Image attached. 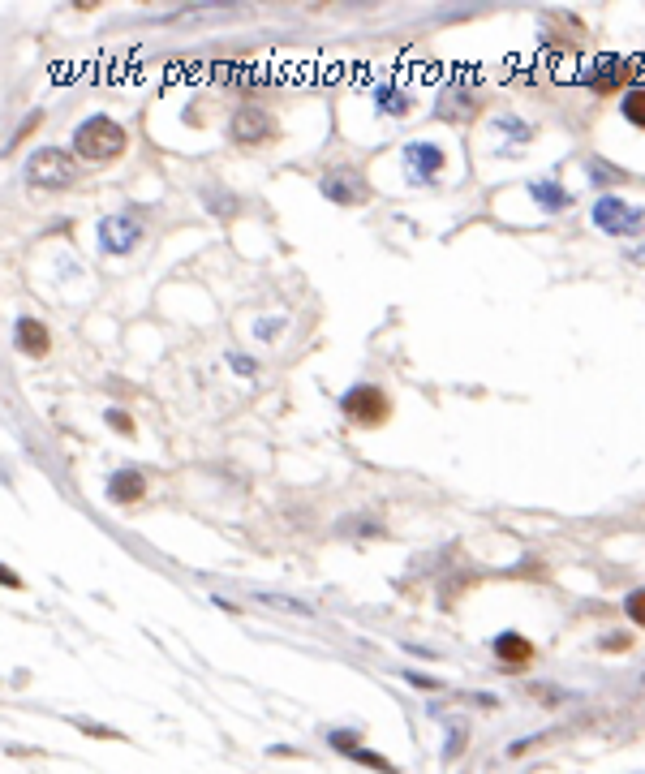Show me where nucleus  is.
Segmentation results:
<instances>
[{
    "instance_id": "obj_1",
    "label": "nucleus",
    "mask_w": 645,
    "mask_h": 774,
    "mask_svg": "<svg viewBox=\"0 0 645 774\" xmlns=\"http://www.w3.org/2000/svg\"><path fill=\"white\" fill-rule=\"evenodd\" d=\"M129 147V134L112 117H91L74 129V155L86 164H112Z\"/></svg>"
},
{
    "instance_id": "obj_2",
    "label": "nucleus",
    "mask_w": 645,
    "mask_h": 774,
    "mask_svg": "<svg viewBox=\"0 0 645 774\" xmlns=\"http://www.w3.org/2000/svg\"><path fill=\"white\" fill-rule=\"evenodd\" d=\"M340 409H344V418H349L353 426L375 430V426H383L387 418H392V396H387L383 387H375V383H357V387L344 392Z\"/></svg>"
},
{
    "instance_id": "obj_3",
    "label": "nucleus",
    "mask_w": 645,
    "mask_h": 774,
    "mask_svg": "<svg viewBox=\"0 0 645 774\" xmlns=\"http://www.w3.org/2000/svg\"><path fill=\"white\" fill-rule=\"evenodd\" d=\"M74 177H78L74 160H69L65 151H56V147H43V151H35L31 160H26V181H31L35 190L61 194V190L74 185Z\"/></svg>"
},
{
    "instance_id": "obj_4",
    "label": "nucleus",
    "mask_w": 645,
    "mask_h": 774,
    "mask_svg": "<svg viewBox=\"0 0 645 774\" xmlns=\"http://www.w3.org/2000/svg\"><path fill=\"white\" fill-rule=\"evenodd\" d=\"M228 134H233L237 147H267V142L276 138V121H271V112L246 104V108L233 112V121H228Z\"/></svg>"
},
{
    "instance_id": "obj_5",
    "label": "nucleus",
    "mask_w": 645,
    "mask_h": 774,
    "mask_svg": "<svg viewBox=\"0 0 645 774\" xmlns=\"http://www.w3.org/2000/svg\"><path fill=\"white\" fill-rule=\"evenodd\" d=\"M594 224L602 228V233H615V237L628 233V237H633V233H641L645 211L633 207V203H624V198L607 194V198H598V207H594Z\"/></svg>"
},
{
    "instance_id": "obj_6",
    "label": "nucleus",
    "mask_w": 645,
    "mask_h": 774,
    "mask_svg": "<svg viewBox=\"0 0 645 774\" xmlns=\"http://www.w3.org/2000/svg\"><path fill=\"white\" fill-rule=\"evenodd\" d=\"M319 190H323L327 203H340V207H362V203H370V181L357 168H332L323 177Z\"/></svg>"
},
{
    "instance_id": "obj_7",
    "label": "nucleus",
    "mask_w": 645,
    "mask_h": 774,
    "mask_svg": "<svg viewBox=\"0 0 645 774\" xmlns=\"http://www.w3.org/2000/svg\"><path fill=\"white\" fill-rule=\"evenodd\" d=\"M628 78H633V61H624V56H594V61H590V74H585V82H590V91H594V95H615V91H624Z\"/></svg>"
},
{
    "instance_id": "obj_8",
    "label": "nucleus",
    "mask_w": 645,
    "mask_h": 774,
    "mask_svg": "<svg viewBox=\"0 0 645 774\" xmlns=\"http://www.w3.org/2000/svg\"><path fill=\"white\" fill-rule=\"evenodd\" d=\"M142 241V224L134 215H112V220L99 224V246L104 254H129Z\"/></svg>"
},
{
    "instance_id": "obj_9",
    "label": "nucleus",
    "mask_w": 645,
    "mask_h": 774,
    "mask_svg": "<svg viewBox=\"0 0 645 774\" xmlns=\"http://www.w3.org/2000/svg\"><path fill=\"white\" fill-rule=\"evenodd\" d=\"M443 164H448V155H443L435 142H413L405 151V168H409V181H435Z\"/></svg>"
},
{
    "instance_id": "obj_10",
    "label": "nucleus",
    "mask_w": 645,
    "mask_h": 774,
    "mask_svg": "<svg viewBox=\"0 0 645 774\" xmlns=\"http://www.w3.org/2000/svg\"><path fill=\"white\" fill-rule=\"evenodd\" d=\"M13 344H18V353H26V357H35V362H39V357L52 353V332L39 319H31V314H22L18 327H13Z\"/></svg>"
},
{
    "instance_id": "obj_11",
    "label": "nucleus",
    "mask_w": 645,
    "mask_h": 774,
    "mask_svg": "<svg viewBox=\"0 0 645 774\" xmlns=\"http://www.w3.org/2000/svg\"><path fill=\"white\" fill-rule=\"evenodd\" d=\"M108 499H117V504H138V499H147V478H142V469L125 465L108 478Z\"/></svg>"
},
{
    "instance_id": "obj_12",
    "label": "nucleus",
    "mask_w": 645,
    "mask_h": 774,
    "mask_svg": "<svg viewBox=\"0 0 645 774\" xmlns=\"http://www.w3.org/2000/svg\"><path fill=\"white\" fill-rule=\"evenodd\" d=\"M495 658L499 663H508V667H521L534 658V645H529L521 633H499L495 637Z\"/></svg>"
},
{
    "instance_id": "obj_13",
    "label": "nucleus",
    "mask_w": 645,
    "mask_h": 774,
    "mask_svg": "<svg viewBox=\"0 0 645 774\" xmlns=\"http://www.w3.org/2000/svg\"><path fill=\"white\" fill-rule=\"evenodd\" d=\"M529 194H534V203L542 211H564L572 203V194L559 181H534V185H529Z\"/></svg>"
},
{
    "instance_id": "obj_14",
    "label": "nucleus",
    "mask_w": 645,
    "mask_h": 774,
    "mask_svg": "<svg viewBox=\"0 0 645 774\" xmlns=\"http://www.w3.org/2000/svg\"><path fill=\"white\" fill-rule=\"evenodd\" d=\"M375 99H379V108H383V112H392V117H405V112L413 108V104H409V95H400L396 86H379Z\"/></svg>"
},
{
    "instance_id": "obj_15",
    "label": "nucleus",
    "mask_w": 645,
    "mask_h": 774,
    "mask_svg": "<svg viewBox=\"0 0 645 774\" xmlns=\"http://www.w3.org/2000/svg\"><path fill=\"white\" fill-rule=\"evenodd\" d=\"M624 121H633L637 129H645V86L624 95Z\"/></svg>"
},
{
    "instance_id": "obj_16",
    "label": "nucleus",
    "mask_w": 645,
    "mask_h": 774,
    "mask_svg": "<svg viewBox=\"0 0 645 774\" xmlns=\"http://www.w3.org/2000/svg\"><path fill=\"white\" fill-rule=\"evenodd\" d=\"M349 757H357L362 766H370V770H383V774H396V766L387 762V757H379V753H366V749H353Z\"/></svg>"
},
{
    "instance_id": "obj_17",
    "label": "nucleus",
    "mask_w": 645,
    "mask_h": 774,
    "mask_svg": "<svg viewBox=\"0 0 645 774\" xmlns=\"http://www.w3.org/2000/svg\"><path fill=\"white\" fill-rule=\"evenodd\" d=\"M332 749L353 753V749H362V736H357V731H332Z\"/></svg>"
},
{
    "instance_id": "obj_18",
    "label": "nucleus",
    "mask_w": 645,
    "mask_h": 774,
    "mask_svg": "<svg viewBox=\"0 0 645 774\" xmlns=\"http://www.w3.org/2000/svg\"><path fill=\"white\" fill-rule=\"evenodd\" d=\"M465 731H469L465 723H456V727H452V740H448V749H443V757H448V762H456V757L465 753Z\"/></svg>"
},
{
    "instance_id": "obj_19",
    "label": "nucleus",
    "mask_w": 645,
    "mask_h": 774,
    "mask_svg": "<svg viewBox=\"0 0 645 774\" xmlns=\"http://www.w3.org/2000/svg\"><path fill=\"white\" fill-rule=\"evenodd\" d=\"M628 615H633V624H641V628H645V590L628 594Z\"/></svg>"
},
{
    "instance_id": "obj_20",
    "label": "nucleus",
    "mask_w": 645,
    "mask_h": 774,
    "mask_svg": "<svg viewBox=\"0 0 645 774\" xmlns=\"http://www.w3.org/2000/svg\"><path fill=\"white\" fill-rule=\"evenodd\" d=\"M108 422L121 430V435H134V418H129L125 409H108Z\"/></svg>"
},
{
    "instance_id": "obj_21",
    "label": "nucleus",
    "mask_w": 645,
    "mask_h": 774,
    "mask_svg": "<svg viewBox=\"0 0 645 774\" xmlns=\"http://www.w3.org/2000/svg\"><path fill=\"white\" fill-rule=\"evenodd\" d=\"M228 362H233V370H237V375H254V362H250V357L233 353V357H228Z\"/></svg>"
},
{
    "instance_id": "obj_22",
    "label": "nucleus",
    "mask_w": 645,
    "mask_h": 774,
    "mask_svg": "<svg viewBox=\"0 0 645 774\" xmlns=\"http://www.w3.org/2000/svg\"><path fill=\"white\" fill-rule=\"evenodd\" d=\"M0 581H5L9 590H22V577H18V572H13V568H0Z\"/></svg>"
},
{
    "instance_id": "obj_23",
    "label": "nucleus",
    "mask_w": 645,
    "mask_h": 774,
    "mask_svg": "<svg viewBox=\"0 0 645 774\" xmlns=\"http://www.w3.org/2000/svg\"><path fill=\"white\" fill-rule=\"evenodd\" d=\"M276 327H284V323H276V319H263V323H258V336H263V340H271V336H276Z\"/></svg>"
}]
</instances>
